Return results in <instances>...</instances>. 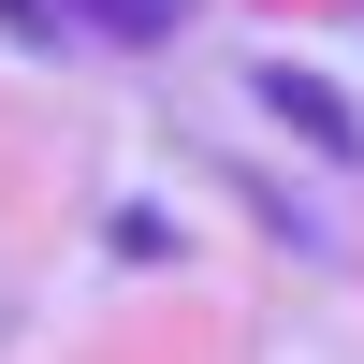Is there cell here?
<instances>
[{
  "mask_svg": "<svg viewBox=\"0 0 364 364\" xmlns=\"http://www.w3.org/2000/svg\"><path fill=\"white\" fill-rule=\"evenodd\" d=\"M0 44H58V0H0Z\"/></svg>",
  "mask_w": 364,
  "mask_h": 364,
  "instance_id": "4",
  "label": "cell"
},
{
  "mask_svg": "<svg viewBox=\"0 0 364 364\" xmlns=\"http://www.w3.org/2000/svg\"><path fill=\"white\" fill-rule=\"evenodd\" d=\"M248 102L277 117L291 146H321V161H364V117H350V87H321V73H291V58H262V73H248Z\"/></svg>",
  "mask_w": 364,
  "mask_h": 364,
  "instance_id": "1",
  "label": "cell"
},
{
  "mask_svg": "<svg viewBox=\"0 0 364 364\" xmlns=\"http://www.w3.org/2000/svg\"><path fill=\"white\" fill-rule=\"evenodd\" d=\"M73 29H102V44H175L190 0H73Z\"/></svg>",
  "mask_w": 364,
  "mask_h": 364,
  "instance_id": "2",
  "label": "cell"
},
{
  "mask_svg": "<svg viewBox=\"0 0 364 364\" xmlns=\"http://www.w3.org/2000/svg\"><path fill=\"white\" fill-rule=\"evenodd\" d=\"M117 262H175V219H161V204H117Z\"/></svg>",
  "mask_w": 364,
  "mask_h": 364,
  "instance_id": "3",
  "label": "cell"
}]
</instances>
